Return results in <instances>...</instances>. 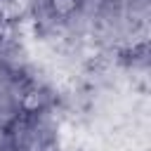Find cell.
<instances>
[{"mask_svg":"<svg viewBox=\"0 0 151 151\" xmlns=\"http://www.w3.org/2000/svg\"><path fill=\"white\" fill-rule=\"evenodd\" d=\"M73 7H76V0H54V9L59 14H68Z\"/></svg>","mask_w":151,"mask_h":151,"instance_id":"cell-1","label":"cell"},{"mask_svg":"<svg viewBox=\"0 0 151 151\" xmlns=\"http://www.w3.org/2000/svg\"><path fill=\"white\" fill-rule=\"evenodd\" d=\"M38 106H40L38 94H33V92H31V94H26V97H24V109H26V111H35Z\"/></svg>","mask_w":151,"mask_h":151,"instance_id":"cell-2","label":"cell"}]
</instances>
